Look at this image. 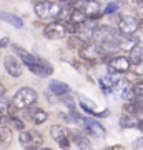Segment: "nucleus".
<instances>
[{"label": "nucleus", "instance_id": "f704fd0d", "mask_svg": "<svg viewBox=\"0 0 143 150\" xmlns=\"http://www.w3.org/2000/svg\"><path fill=\"white\" fill-rule=\"evenodd\" d=\"M106 150H125V147H123V145H111V147H108Z\"/></svg>", "mask_w": 143, "mask_h": 150}, {"label": "nucleus", "instance_id": "a19ab883", "mask_svg": "<svg viewBox=\"0 0 143 150\" xmlns=\"http://www.w3.org/2000/svg\"><path fill=\"white\" fill-rule=\"evenodd\" d=\"M88 2H93V0H88Z\"/></svg>", "mask_w": 143, "mask_h": 150}, {"label": "nucleus", "instance_id": "f03ea898", "mask_svg": "<svg viewBox=\"0 0 143 150\" xmlns=\"http://www.w3.org/2000/svg\"><path fill=\"white\" fill-rule=\"evenodd\" d=\"M60 12H62V5L50 2V0H42L35 4V13L38 18L42 20H53V18H58Z\"/></svg>", "mask_w": 143, "mask_h": 150}, {"label": "nucleus", "instance_id": "1a4fd4ad", "mask_svg": "<svg viewBox=\"0 0 143 150\" xmlns=\"http://www.w3.org/2000/svg\"><path fill=\"white\" fill-rule=\"evenodd\" d=\"M78 98H80V105H82V108H83L87 113H90V115H95V117H108V108H103L101 112H98L97 110V107H95V102L93 100H90L88 97H85V95H78Z\"/></svg>", "mask_w": 143, "mask_h": 150}, {"label": "nucleus", "instance_id": "6ab92c4d", "mask_svg": "<svg viewBox=\"0 0 143 150\" xmlns=\"http://www.w3.org/2000/svg\"><path fill=\"white\" fill-rule=\"evenodd\" d=\"M128 60H130V64H133V65L143 64V47L142 45H135V47L130 50Z\"/></svg>", "mask_w": 143, "mask_h": 150}, {"label": "nucleus", "instance_id": "bb28decb", "mask_svg": "<svg viewBox=\"0 0 143 150\" xmlns=\"http://www.w3.org/2000/svg\"><path fill=\"white\" fill-rule=\"evenodd\" d=\"M10 123H12V127H13V129H17L18 132H22V130L25 129L23 122H22L20 118H17V117H10Z\"/></svg>", "mask_w": 143, "mask_h": 150}, {"label": "nucleus", "instance_id": "b1692460", "mask_svg": "<svg viewBox=\"0 0 143 150\" xmlns=\"http://www.w3.org/2000/svg\"><path fill=\"white\" fill-rule=\"evenodd\" d=\"M87 2L88 0H68V8L70 10H77V12H85V7H87Z\"/></svg>", "mask_w": 143, "mask_h": 150}, {"label": "nucleus", "instance_id": "f3484780", "mask_svg": "<svg viewBox=\"0 0 143 150\" xmlns=\"http://www.w3.org/2000/svg\"><path fill=\"white\" fill-rule=\"evenodd\" d=\"M122 87V92H120V95H122V98H123V102H125V105H128V103H135L137 102V95H135V92H133V87H130V85H120Z\"/></svg>", "mask_w": 143, "mask_h": 150}, {"label": "nucleus", "instance_id": "a211bd4d", "mask_svg": "<svg viewBox=\"0 0 143 150\" xmlns=\"http://www.w3.org/2000/svg\"><path fill=\"white\" fill-rule=\"evenodd\" d=\"M118 123H120V127H122V129H138V118H137V115H128V113H125V115L120 117Z\"/></svg>", "mask_w": 143, "mask_h": 150}, {"label": "nucleus", "instance_id": "c9c22d12", "mask_svg": "<svg viewBox=\"0 0 143 150\" xmlns=\"http://www.w3.org/2000/svg\"><path fill=\"white\" fill-rule=\"evenodd\" d=\"M137 10H140L143 13V0H137Z\"/></svg>", "mask_w": 143, "mask_h": 150}, {"label": "nucleus", "instance_id": "9b49d317", "mask_svg": "<svg viewBox=\"0 0 143 150\" xmlns=\"http://www.w3.org/2000/svg\"><path fill=\"white\" fill-rule=\"evenodd\" d=\"M4 69H5V72L10 75V77H13V79L22 77V64L15 59V57H12V55H7L5 59H4Z\"/></svg>", "mask_w": 143, "mask_h": 150}, {"label": "nucleus", "instance_id": "412c9836", "mask_svg": "<svg viewBox=\"0 0 143 150\" xmlns=\"http://www.w3.org/2000/svg\"><path fill=\"white\" fill-rule=\"evenodd\" d=\"M42 135L38 134L37 130H30V145H28V149L30 150H37V149H42Z\"/></svg>", "mask_w": 143, "mask_h": 150}, {"label": "nucleus", "instance_id": "4c0bfd02", "mask_svg": "<svg viewBox=\"0 0 143 150\" xmlns=\"http://www.w3.org/2000/svg\"><path fill=\"white\" fill-rule=\"evenodd\" d=\"M4 93H5V87L0 83V95H4Z\"/></svg>", "mask_w": 143, "mask_h": 150}, {"label": "nucleus", "instance_id": "5701e85b", "mask_svg": "<svg viewBox=\"0 0 143 150\" xmlns=\"http://www.w3.org/2000/svg\"><path fill=\"white\" fill-rule=\"evenodd\" d=\"M47 118H48V113L45 112V110H42V108H37V110H35V113H33L32 120H33V123H35V125H42V123L47 122Z\"/></svg>", "mask_w": 143, "mask_h": 150}, {"label": "nucleus", "instance_id": "4468645a", "mask_svg": "<svg viewBox=\"0 0 143 150\" xmlns=\"http://www.w3.org/2000/svg\"><path fill=\"white\" fill-rule=\"evenodd\" d=\"M13 50H15L17 57H18L17 60H18L20 64L27 65V67H32V65L35 64V60H37V57H35V55H32L30 52H27L25 48L18 47V45H13Z\"/></svg>", "mask_w": 143, "mask_h": 150}, {"label": "nucleus", "instance_id": "4be33fe9", "mask_svg": "<svg viewBox=\"0 0 143 150\" xmlns=\"http://www.w3.org/2000/svg\"><path fill=\"white\" fill-rule=\"evenodd\" d=\"M50 135H52V139L57 140V142H58L60 139H63V137H68L67 129H63L62 125H53L52 129H50Z\"/></svg>", "mask_w": 143, "mask_h": 150}, {"label": "nucleus", "instance_id": "7c9ffc66", "mask_svg": "<svg viewBox=\"0 0 143 150\" xmlns=\"http://www.w3.org/2000/svg\"><path fill=\"white\" fill-rule=\"evenodd\" d=\"M133 150H143V137L133 142Z\"/></svg>", "mask_w": 143, "mask_h": 150}, {"label": "nucleus", "instance_id": "f8f14e48", "mask_svg": "<svg viewBox=\"0 0 143 150\" xmlns=\"http://www.w3.org/2000/svg\"><path fill=\"white\" fill-rule=\"evenodd\" d=\"M30 69V72L35 75H38V77H48V75H52L53 72V67L50 64H48L47 60H43V59H38L35 60V64L32 65V67H28Z\"/></svg>", "mask_w": 143, "mask_h": 150}, {"label": "nucleus", "instance_id": "20e7f679", "mask_svg": "<svg viewBox=\"0 0 143 150\" xmlns=\"http://www.w3.org/2000/svg\"><path fill=\"white\" fill-rule=\"evenodd\" d=\"M78 55H80V59L85 60V62H97V60H100V59H105L101 55L100 45L98 43H93V42L83 43L78 48Z\"/></svg>", "mask_w": 143, "mask_h": 150}, {"label": "nucleus", "instance_id": "473e14b6", "mask_svg": "<svg viewBox=\"0 0 143 150\" xmlns=\"http://www.w3.org/2000/svg\"><path fill=\"white\" fill-rule=\"evenodd\" d=\"M135 75L137 77H143V64L135 65Z\"/></svg>", "mask_w": 143, "mask_h": 150}, {"label": "nucleus", "instance_id": "9d476101", "mask_svg": "<svg viewBox=\"0 0 143 150\" xmlns=\"http://www.w3.org/2000/svg\"><path fill=\"white\" fill-rule=\"evenodd\" d=\"M122 83H123L122 79L117 74H108V75H105V77L100 79V87L105 93H111V92L115 90L117 87H120Z\"/></svg>", "mask_w": 143, "mask_h": 150}, {"label": "nucleus", "instance_id": "423d86ee", "mask_svg": "<svg viewBox=\"0 0 143 150\" xmlns=\"http://www.w3.org/2000/svg\"><path fill=\"white\" fill-rule=\"evenodd\" d=\"M68 35L67 33V28H65L63 23L60 22H50L45 25L43 28V37L48 38V40H62Z\"/></svg>", "mask_w": 143, "mask_h": 150}, {"label": "nucleus", "instance_id": "ea45409f", "mask_svg": "<svg viewBox=\"0 0 143 150\" xmlns=\"http://www.w3.org/2000/svg\"><path fill=\"white\" fill-rule=\"evenodd\" d=\"M40 150H53V149H48V147H45V149H40Z\"/></svg>", "mask_w": 143, "mask_h": 150}, {"label": "nucleus", "instance_id": "6e6552de", "mask_svg": "<svg viewBox=\"0 0 143 150\" xmlns=\"http://www.w3.org/2000/svg\"><path fill=\"white\" fill-rule=\"evenodd\" d=\"M130 67H132V64H130L128 57H125V55H115V57H111L108 60V70H110V74H117V75L125 74V72L130 70Z\"/></svg>", "mask_w": 143, "mask_h": 150}, {"label": "nucleus", "instance_id": "ddd939ff", "mask_svg": "<svg viewBox=\"0 0 143 150\" xmlns=\"http://www.w3.org/2000/svg\"><path fill=\"white\" fill-rule=\"evenodd\" d=\"M70 142H73L80 150H92V142L83 132H72L70 134Z\"/></svg>", "mask_w": 143, "mask_h": 150}, {"label": "nucleus", "instance_id": "7ed1b4c3", "mask_svg": "<svg viewBox=\"0 0 143 150\" xmlns=\"http://www.w3.org/2000/svg\"><path fill=\"white\" fill-rule=\"evenodd\" d=\"M118 30L111 25H98L93 28L92 32V40H95V43H105V42H117L120 35Z\"/></svg>", "mask_w": 143, "mask_h": 150}, {"label": "nucleus", "instance_id": "c85d7f7f", "mask_svg": "<svg viewBox=\"0 0 143 150\" xmlns=\"http://www.w3.org/2000/svg\"><path fill=\"white\" fill-rule=\"evenodd\" d=\"M57 144L60 145V149H62V150H68V149H70V145H72V142H70L68 137H63V139H60Z\"/></svg>", "mask_w": 143, "mask_h": 150}, {"label": "nucleus", "instance_id": "2f4dec72", "mask_svg": "<svg viewBox=\"0 0 143 150\" xmlns=\"http://www.w3.org/2000/svg\"><path fill=\"white\" fill-rule=\"evenodd\" d=\"M35 110H37V108L33 107V108H25V118H28V120H32V117H33V113H35Z\"/></svg>", "mask_w": 143, "mask_h": 150}, {"label": "nucleus", "instance_id": "aec40b11", "mask_svg": "<svg viewBox=\"0 0 143 150\" xmlns=\"http://www.w3.org/2000/svg\"><path fill=\"white\" fill-rule=\"evenodd\" d=\"M13 140V135H12V130L7 127V125H2L0 127V145L2 147H8Z\"/></svg>", "mask_w": 143, "mask_h": 150}, {"label": "nucleus", "instance_id": "58836bf2", "mask_svg": "<svg viewBox=\"0 0 143 150\" xmlns=\"http://www.w3.org/2000/svg\"><path fill=\"white\" fill-rule=\"evenodd\" d=\"M50 2H55V4H60V2H63V0H50Z\"/></svg>", "mask_w": 143, "mask_h": 150}, {"label": "nucleus", "instance_id": "0eeeda50", "mask_svg": "<svg viewBox=\"0 0 143 150\" xmlns=\"http://www.w3.org/2000/svg\"><path fill=\"white\" fill-rule=\"evenodd\" d=\"M118 32L122 33V37H132L138 32V18L133 15H125L118 22Z\"/></svg>", "mask_w": 143, "mask_h": 150}, {"label": "nucleus", "instance_id": "a878e982", "mask_svg": "<svg viewBox=\"0 0 143 150\" xmlns=\"http://www.w3.org/2000/svg\"><path fill=\"white\" fill-rule=\"evenodd\" d=\"M82 45H83V42H82V40L77 37V35H72V37L68 38V47H72V48H80Z\"/></svg>", "mask_w": 143, "mask_h": 150}, {"label": "nucleus", "instance_id": "dca6fc26", "mask_svg": "<svg viewBox=\"0 0 143 150\" xmlns=\"http://www.w3.org/2000/svg\"><path fill=\"white\" fill-rule=\"evenodd\" d=\"M0 18H2V20H5L7 23H10L12 27H15V28H22V27H23V20H22L18 15H15V13L0 10Z\"/></svg>", "mask_w": 143, "mask_h": 150}, {"label": "nucleus", "instance_id": "cd10ccee", "mask_svg": "<svg viewBox=\"0 0 143 150\" xmlns=\"http://www.w3.org/2000/svg\"><path fill=\"white\" fill-rule=\"evenodd\" d=\"M118 10V4L117 2H110L108 5H106V8L101 13H105V15H110V13H115V12Z\"/></svg>", "mask_w": 143, "mask_h": 150}, {"label": "nucleus", "instance_id": "39448f33", "mask_svg": "<svg viewBox=\"0 0 143 150\" xmlns=\"http://www.w3.org/2000/svg\"><path fill=\"white\" fill-rule=\"evenodd\" d=\"M78 123H82V127H83V130H85L83 134L93 135V137H105V127L98 120H95V118L80 117L78 115Z\"/></svg>", "mask_w": 143, "mask_h": 150}, {"label": "nucleus", "instance_id": "393cba45", "mask_svg": "<svg viewBox=\"0 0 143 150\" xmlns=\"http://www.w3.org/2000/svg\"><path fill=\"white\" fill-rule=\"evenodd\" d=\"M18 140H20V144L23 145V147H27V149H28V145H30V132H25V130H22V132H20V137H18Z\"/></svg>", "mask_w": 143, "mask_h": 150}, {"label": "nucleus", "instance_id": "2eb2a0df", "mask_svg": "<svg viewBox=\"0 0 143 150\" xmlns=\"http://www.w3.org/2000/svg\"><path fill=\"white\" fill-rule=\"evenodd\" d=\"M48 88H50V92L55 93L57 97H65V95H68L70 92H72L70 85H67L65 82H60V80H50Z\"/></svg>", "mask_w": 143, "mask_h": 150}, {"label": "nucleus", "instance_id": "f257e3e1", "mask_svg": "<svg viewBox=\"0 0 143 150\" xmlns=\"http://www.w3.org/2000/svg\"><path fill=\"white\" fill-rule=\"evenodd\" d=\"M38 93L33 90L32 87H22L15 92V95L12 98V105L17 108V110H25V108L32 107L37 103Z\"/></svg>", "mask_w": 143, "mask_h": 150}, {"label": "nucleus", "instance_id": "c756f323", "mask_svg": "<svg viewBox=\"0 0 143 150\" xmlns=\"http://www.w3.org/2000/svg\"><path fill=\"white\" fill-rule=\"evenodd\" d=\"M133 92H135L137 97H143V82H137L133 85Z\"/></svg>", "mask_w": 143, "mask_h": 150}, {"label": "nucleus", "instance_id": "72a5a7b5", "mask_svg": "<svg viewBox=\"0 0 143 150\" xmlns=\"http://www.w3.org/2000/svg\"><path fill=\"white\" fill-rule=\"evenodd\" d=\"M137 118H138V129L143 130V108L140 110V113L137 115Z\"/></svg>", "mask_w": 143, "mask_h": 150}, {"label": "nucleus", "instance_id": "e433bc0d", "mask_svg": "<svg viewBox=\"0 0 143 150\" xmlns=\"http://www.w3.org/2000/svg\"><path fill=\"white\" fill-rule=\"evenodd\" d=\"M138 30H142L143 32V18L142 20H138Z\"/></svg>", "mask_w": 143, "mask_h": 150}]
</instances>
